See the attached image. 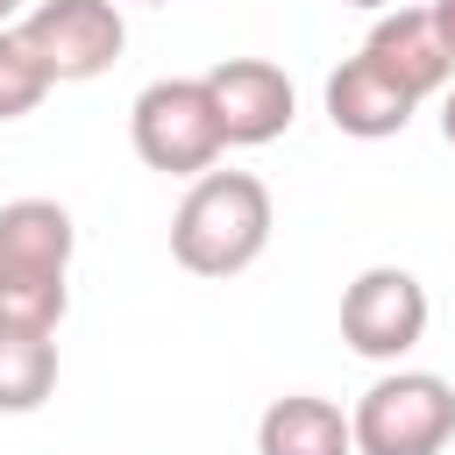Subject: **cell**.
<instances>
[{
    "label": "cell",
    "instance_id": "5bb4252c",
    "mask_svg": "<svg viewBox=\"0 0 455 455\" xmlns=\"http://www.w3.org/2000/svg\"><path fill=\"white\" fill-rule=\"evenodd\" d=\"M441 142L455 149V85H441Z\"/></svg>",
    "mask_w": 455,
    "mask_h": 455
},
{
    "label": "cell",
    "instance_id": "6da1fadb",
    "mask_svg": "<svg viewBox=\"0 0 455 455\" xmlns=\"http://www.w3.org/2000/svg\"><path fill=\"white\" fill-rule=\"evenodd\" d=\"M71 213L57 199H7L0 206V327L57 334L71 306Z\"/></svg>",
    "mask_w": 455,
    "mask_h": 455
},
{
    "label": "cell",
    "instance_id": "4fadbf2b",
    "mask_svg": "<svg viewBox=\"0 0 455 455\" xmlns=\"http://www.w3.org/2000/svg\"><path fill=\"white\" fill-rule=\"evenodd\" d=\"M427 21H434V36H441V50H448V64H455V0H434Z\"/></svg>",
    "mask_w": 455,
    "mask_h": 455
},
{
    "label": "cell",
    "instance_id": "8fae6325",
    "mask_svg": "<svg viewBox=\"0 0 455 455\" xmlns=\"http://www.w3.org/2000/svg\"><path fill=\"white\" fill-rule=\"evenodd\" d=\"M57 391V334L0 327V412H36Z\"/></svg>",
    "mask_w": 455,
    "mask_h": 455
},
{
    "label": "cell",
    "instance_id": "8992f818",
    "mask_svg": "<svg viewBox=\"0 0 455 455\" xmlns=\"http://www.w3.org/2000/svg\"><path fill=\"white\" fill-rule=\"evenodd\" d=\"M14 28H21V43L43 57V71H50L57 85L100 78V71L121 57V43H128L114 0H43V7H28Z\"/></svg>",
    "mask_w": 455,
    "mask_h": 455
},
{
    "label": "cell",
    "instance_id": "277c9868",
    "mask_svg": "<svg viewBox=\"0 0 455 455\" xmlns=\"http://www.w3.org/2000/svg\"><path fill=\"white\" fill-rule=\"evenodd\" d=\"M128 135H135V156L149 171H171V178H199L228 149L220 121H213V100H206V78H156V85H142L135 107H128Z\"/></svg>",
    "mask_w": 455,
    "mask_h": 455
},
{
    "label": "cell",
    "instance_id": "52a82bcc",
    "mask_svg": "<svg viewBox=\"0 0 455 455\" xmlns=\"http://www.w3.org/2000/svg\"><path fill=\"white\" fill-rule=\"evenodd\" d=\"M206 100H213V121H220V142L228 149H256V142H277L291 128V78L270 64V57H228L206 71Z\"/></svg>",
    "mask_w": 455,
    "mask_h": 455
},
{
    "label": "cell",
    "instance_id": "7c38bea8",
    "mask_svg": "<svg viewBox=\"0 0 455 455\" xmlns=\"http://www.w3.org/2000/svg\"><path fill=\"white\" fill-rule=\"evenodd\" d=\"M50 71H43V57L21 43V28H0V121H21V114H36L43 100H50Z\"/></svg>",
    "mask_w": 455,
    "mask_h": 455
},
{
    "label": "cell",
    "instance_id": "9a60e30c",
    "mask_svg": "<svg viewBox=\"0 0 455 455\" xmlns=\"http://www.w3.org/2000/svg\"><path fill=\"white\" fill-rule=\"evenodd\" d=\"M14 14H21V0H0V28H7V21H14Z\"/></svg>",
    "mask_w": 455,
    "mask_h": 455
},
{
    "label": "cell",
    "instance_id": "3957f363",
    "mask_svg": "<svg viewBox=\"0 0 455 455\" xmlns=\"http://www.w3.org/2000/svg\"><path fill=\"white\" fill-rule=\"evenodd\" d=\"M355 455H441L455 441V384L434 370L377 377L348 412Z\"/></svg>",
    "mask_w": 455,
    "mask_h": 455
},
{
    "label": "cell",
    "instance_id": "9c48e42d",
    "mask_svg": "<svg viewBox=\"0 0 455 455\" xmlns=\"http://www.w3.org/2000/svg\"><path fill=\"white\" fill-rule=\"evenodd\" d=\"M412 92H398L370 57H348L341 71H327V121L341 128V135H355V142H384V135H398L405 121H412Z\"/></svg>",
    "mask_w": 455,
    "mask_h": 455
},
{
    "label": "cell",
    "instance_id": "5b68a950",
    "mask_svg": "<svg viewBox=\"0 0 455 455\" xmlns=\"http://www.w3.org/2000/svg\"><path fill=\"white\" fill-rule=\"evenodd\" d=\"M427 334V284L398 263H370L341 291V341L370 363H398Z\"/></svg>",
    "mask_w": 455,
    "mask_h": 455
},
{
    "label": "cell",
    "instance_id": "e0dca14e",
    "mask_svg": "<svg viewBox=\"0 0 455 455\" xmlns=\"http://www.w3.org/2000/svg\"><path fill=\"white\" fill-rule=\"evenodd\" d=\"M149 7H171V0H149Z\"/></svg>",
    "mask_w": 455,
    "mask_h": 455
},
{
    "label": "cell",
    "instance_id": "30bf717a",
    "mask_svg": "<svg viewBox=\"0 0 455 455\" xmlns=\"http://www.w3.org/2000/svg\"><path fill=\"white\" fill-rule=\"evenodd\" d=\"M256 455H355V434H348V412L334 398L291 391V398H270L263 405Z\"/></svg>",
    "mask_w": 455,
    "mask_h": 455
},
{
    "label": "cell",
    "instance_id": "ba28073f",
    "mask_svg": "<svg viewBox=\"0 0 455 455\" xmlns=\"http://www.w3.org/2000/svg\"><path fill=\"white\" fill-rule=\"evenodd\" d=\"M363 57H370L398 92H412V100H427V92H441V85L455 78V64H448L427 7H384L377 28H370V43H363Z\"/></svg>",
    "mask_w": 455,
    "mask_h": 455
},
{
    "label": "cell",
    "instance_id": "7a4b0ae2",
    "mask_svg": "<svg viewBox=\"0 0 455 455\" xmlns=\"http://www.w3.org/2000/svg\"><path fill=\"white\" fill-rule=\"evenodd\" d=\"M270 249V185L249 171H199L171 213V256L192 277H235Z\"/></svg>",
    "mask_w": 455,
    "mask_h": 455
},
{
    "label": "cell",
    "instance_id": "2e32d148",
    "mask_svg": "<svg viewBox=\"0 0 455 455\" xmlns=\"http://www.w3.org/2000/svg\"><path fill=\"white\" fill-rule=\"evenodd\" d=\"M348 7H398V0H348Z\"/></svg>",
    "mask_w": 455,
    "mask_h": 455
}]
</instances>
